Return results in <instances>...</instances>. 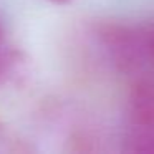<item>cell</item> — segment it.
<instances>
[{
  "mask_svg": "<svg viewBox=\"0 0 154 154\" xmlns=\"http://www.w3.org/2000/svg\"><path fill=\"white\" fill-rule=\"evenodd\" d=\"M147 42H149V58H151V66L154 71V25L147 28Z\"/></svg>",
  "mask_w": 154,
  "mask_h": 154,
  "instance_id": "3957f363",
  "label": "cell"
},
{
  "mask_svg": "<svg viewBox=\"0 0 154 154\" xmlns=\"http://www.w3.org/2000/svg\"><path fill=\"white\" fill-rule=\"evenodd\" d=\"M4 47V27L0 23V48Z\"/></svg>",
  "mask_w": 154,
  "mask_h": 154,
  "instance_id": "277c9868",
  "label": "cell"
},
{
  "mask_svg": "<svg viewBox=\"0 0 154 154\" xmlns=\"http://www.w3.org/2000/svg\"><path fill=\"white\" fill-rule=\"evenodd\" d=\"M129 126L154 128V78L144 76L134 81L128 98Z\"/></svg>",
  "mask_w": 154,
  "mask_h": 154,
  "instance_id": "6da1fadb",
  "label": "cell"
},
{
  "mask_svg": "<svg viewBox=\"0 0 154 154\" xmlns=\"http://www.w3.org/2000/svg\"><path fill=\"white\" fill-rule=\"evenodd\" d=\"M48 2H51V4H58V5H63V4L71 2V0H48Z\"/></svg>",
  "mask_w": 154,
  "mask_h": 154,
  "instance_id": "5b68a950",
  "label": "cell"
},
{
  "mask_svg": "<svg viewBox=\"0 0 154 154\" xmlns=\"http://www.w3.org/2000/svg\"><path fill=\"white\" fill-rule=\"evenodd\" d=\"M121 149L131 154H154V128L129 126L123 137Z\"/></svg>",
  "mask_w": 154,
  "mask_h": 154,
  "instance_id": "7a4b0ae2",
  "label": "cell"
}]
</instances>
